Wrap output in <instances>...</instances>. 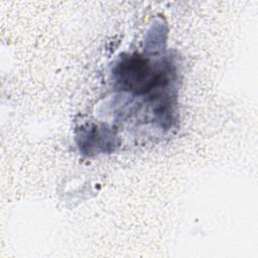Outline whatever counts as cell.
<instances>
[{
  "instance_id": "obj_1",
  "label": "cell",
  "mask_w": 258,
  "mask_h": 258,
  "mask_svg": "<svg viewBox=\"0 0 258 258\" xmlns=\"http://www.w3.org/2000/svg\"><path fill=\"white\" fill-rule=\"evenodd\" d=\"M169 70L155 67L141 54L122 57L114 69V77L121 90L144 95L164 89L169 83Z\"/></svg>"
}]
</instances>
